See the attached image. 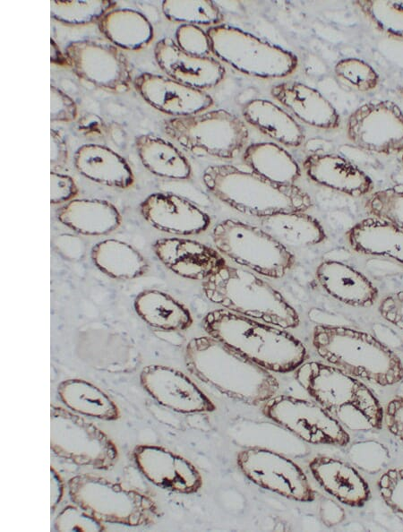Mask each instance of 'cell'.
<instances>
[{
	"label": "cell",
	"instance_id": "6da1fadb",
	"mask_svg": "<svg viewBox=\"0 0 403 532\" xmlns=\"http://www.w3.org/2000/svg\"><path fill=\"white\" fill-rule=\"evenodd\" d=\"M184 363L197 379L246 404L264 403L279 390V382L270 371L209 335L186 344Z\"/></svg>",
	"mask_w": 403,
	"mask_h": 532
},
{
	"label": "cell",
	"instance_id": "7a4b0ae2",
	"mask_svg": "<svg viewBox=\"0 0 403 532\" xmlns=\"http://www.w3.org/2000/svg\"><path fill=\"white\" fill-rule=\"evenodd\" d=\"M202 324L207 335L270 372H294L308 357L304 343L286 329L224 308L207 313Z\"/></svg>",
	"mask_w": 403,
	"mask_h": 532
},
{
	"label": "cell",
	"instance_id": "3957f363",
	"mask_svg": "<svg viewBox=\"0 0 403 532\" xmlns=\"http://www.w3.org/2000/svg\"><path fill=\"white\" fill-rule=\"evenodd\" d=\"M295 379L344 427L359 432L382 427L384 409L359 379L329 364L304 362Z\"/></svg>",
	"mask_w": 403,
	"mask_h": 532
},
{
	"label": "cell",
	"instance_id": "277c9868",
	"mask_svg": "<svg viewBox=\"0 0 403 532\" xmlns=\"http://www.w3.org/2000/svg\"><path fill=\"white\" fill-rule=\"evenodd\" d=\"M316 353L344 373L381 386L403 380L399 356L373 335L347 326L317 324L312 334Z\"/></svg>",
	"mask_w": 403,
	"mask_h": 532
},
{
	"label": "cell",
	"instance_id": "5b68a950",
	"mask_svg": "<svg viewBox=\"0 0 403 532\" xmlns=\"http://www.w3.org/2000/svg\"><path fill=\"white\" fill-rule=\"evenodd\" d=\"M202 182L223 203L261 219L279 212L306 211L313 206L311 196L295 184L272 182L232 165L208 167Z\"/></svg>",
	"mask_w": 403,
	"mask_h": 532
},
{
	"label": "cell",
	"instance_id": "8992f818",
	"mask_svg": "<svg viewBox=\"0 0 403 532\" xmlns=\"http://www.w3.org/2000/svg\"><path fill=\"white\" fill-rule=\"evenodd\" d=\"M202 288L209 301L226 310L286 330L299 325L296 310L252 270L225 263L202 281Z\"/></svg>",
	"mask_w": 403,
	"mask_h": 532
},
{
	"label": "cell",
	"instance_id": "52a82bcc",
	"mask_svg": "<svg viewBox=\"0 0 403 532\" xmlns=\"http://www.w3.org/2000/svg\"><path fill=\"white\" fill-rule=\"evenodd\" d=\"M72 502L103 523L129 527L152 524L159 516L155 501L144 493L92 474H80L67 481Z\"/></svg>",
	"mask_w": 403,
	"mask_h": 532
},
{
	"label": "cell",
	"instance_id": "ba28073f",
	"mask_svg": "<svg viewBox=\"0 0 403 532\" xmlns=\"http://www.w3.org/2000/svg\"><path fill=\"white\" fill-rule=\"evenodd\" d=\"M215 248L235 263L261 276L283 278L295 265L296 257L262 227L227 219L211 230Z\"/></svg>",
	"mask_w": 403,
	"mask_h": 532
},
{
	"label": "cell",
	"instance_id": "9c48e42d",
	"mask_svg": "<svg viewBox=\"0 0 403 532\" xmlns=\"http://www.w3.org/2000/svg\"><path fill=\"white\" fill-rule=\"evenodd\" d=\"M161 127L186 150L222 159H234L249 139L244 121L226 109L170 117L162 121Z\"/></svg>",
	"mask_w": 403,
	"mask_h": 532
},
{
	"label": "cell",
	"instance_id": "30bf717a",
	"mask_svg": "<svg viewBox=\"0 0 403 532\" xmlns=\"http://www.w3.org/2000/svg\"><path fill=\"white\" fill-rule=\"evenodd\" d=\"M212 53L221 61L244 74L279 79L297 67V56L237 27L219 24L207 30Z\"/></svg>",
	"mask_w": 403,
	"mask_h": 532
},
{
	"label": "cell",
	"instance_id": "8fae6325",
	"mask_svg": "<svg viewBox=\"0 0 403 532\" xmlns=\"http://www.w3.org/2000/svg\"><path fill=\"white\" fill-rule=\"evenodd\" d=\"M50 449L78 466L109 470L118 460L115 442L98 426L62 407L50 408Z\"/></svg>",
	"mask_w": 403,
	"mask_h": 532
},
{
	"label": "cell",
	"instance_id": "7c38bea8",
	"mask_svg": "<svg viewBox=\"0 0 403 532\" xmlns=\"http://www.w3.org/2000/svg\"><path fill=\"white\" fill-rule=\"evenodd\" d=\"M262 412L309 443L346 446L350 441L344 426L316 401L274 396L263 403Z\"/></svg>",
	"mask_w": 403,
	"mask_h": 532
},
{
	"label": "cell",
	"instance_id": "4fadbf2b",
	"mask_svg": "<svg viewBox=\"0 0 403 532\" xmlns=\"http://www.w3.org/2000/svg\"><path fill=\"white\" fill-rule=\"evenodd\" d=\"M236 464L249 480L263 489L297 502L315 500V492L304 472L282 454L252 447L238 452Z\"/></svg>",
	"mask_w": 403,
	"mask_h": 532
},
{
	"label": "cell",
	"instance_id": "5bb4252c",
	"mask_svg": "<svg viewBox=\"0 0 403 532\" xmlns=\"http://www.w3.org/2000/svg\"><path fill=\"white\" fill-rule=\"evenodd\" d=\"M64 56L80 79L103 90L124 93L133 83L126 56L113 44L73 40L65 47Z\"/></svg>",
	"mask_w": 403,
	"mask_h": 532
},
{
	"label": "cell",
	"instance_id": "9a60e30c",
	"mask_svg": "<svg viewBox=\"0 0 403 532\" xmlns=\"http://www.w3.org/2000/svg\"><path fill=\"white\" fill-rule=\"evenodd\" d=\"M347 139L356 147L378 154L403 151V112L390 100L368 102L348 116Z\"/></svg>",
	"mask_w": 403,
	"mask_h": 532
},
{
	"label": "cell",
	"instance_id": "2e32d148",
	"mask_svg": "<svg viewBox=\"0 0 403 532\" xmlns=\"http://www.w3.org/2000/svg\"><path fill=\"white\" fill-rule=\"evenodd\" d=\"M141 387L160 405L179 413H205L216 409L213 401L181 371L160 365L145 366Z\"/></svg>",
	"mask_w": 403,
	"mask_h": 532
},
{
	"label": "cell",
	"instance_id": "e0dca14e",
	"mask_svg": "<svg viewBox=\"0 0 403 532\" xmlns=\"http://www.w3.org/2000/svg\"><path fill=\"white\" fill-rule=\"evenodd\" d=\"M133 458L143 476L159 488L190 494L202 485L193 464L162 446L140 444L133 450Z\"/></svg>",
	"mask_w": 403,
	"mask_h": 532
},
{
	"label": "cell",
	"instance_id": "ac0fdd59",
	"mask_svg": "<svg viewBox=\"0 0 403 532\" xmlns=\"http://www.w3.org/2000/svg\"><path fill=\"white\" fill-rule=\"evenodd\" d=\"M143 219L156 229L192 236L206 231L210 217L189 200L172 193H154L140 204Z\"/></svg>",
	"mask_w": 403,
	"mask_h": 532
},
{
	"label": "cell",
	"instance_id": "d6986e66",
	"mask_svg": "<svg viewBox=\"0 0 403 532\" xmlns=\"http://www.w3.org/2000/svg\"><path fill=\"white\" fill-rule=\"evenodd\" d=\"M133 85L145 101L172 117L198 114L213 105V99L204 90L160 74L142 73L133 80Z\"/></svg>",
	"mask_w": 403,
	"mask_h": 532
},
{
	"label": "cell",
	"instance_id": "ffe728a7",
	"mask_svg": "<svg viewBox=\"0 0 403 532\" xmlns=\"http://www.w3.org/2000/svg\"><path fill=\"white\" fill-rule=\"evenodd\" d=\"M152 249L168 270L193 280L203 281L227 263L216 248L188 238H160L153 243Z\"/></svg>",
	"mask_w": 403,
	"mask_h": 532
},
{
	"label": "cell",
	"instance_id": "44dd1931",
	"mask_svg": "<svg viewBox=\"0 0 403 532\" xmlns=\"http://www.w3.org/2000/svg\"><path fill=\"white\" fill-rule=\"evenodd\" d=\"M154 56L169 78L194 89L203 90L212 88L226 74L219 61L210 56L190 55L170 38H163L156 43Z\"/></svg>",
	"mask_w": 403,
	"mask_h": 532
},
{
	"label": "cell",
	"instance_id": "7402d4cb",
	"mask_svg": "<svg viewBox=\"0 0 403 532\" xmlns=\"http://www.w3.org/2000/svg\"><path fill=\"white\" fill-rule=\"evenodd\" d=\"M305 175L315 184L352 197L370 194L372 178L347 159L337 154L314 153L303 162Z\"/></svg>",
	"mask_w": 403,
	"mask_h": 532
},
{
	"label": "cell",
	"instance_id": "603a6c76",
	"mask_svg": "<svg viewBox=\"0 0 403 532\" xmlns=\"http://www.w3.org/2000/svg\"><path fill=\"white\" fill-rule=\"evenodd\" d=\"M315 277L327 294L345 305L370 307L378 299V288L371 279L345 262L322 261L316 268Z\"/></svg>",
	"mask_w": 403,
	"mask_h": 532
},
{
	"label": "cell",
	"instance_id": "cb8c5ba5",
	"mask_svg": "<svg viewBox=\"0 0 403 532\" xmlns=\"http://www.w3.org/2000/svg\"><path fill=\"white\" fill-rule=\"evenodd\" d=\"M271 96L304 124L320 129H336L339 115L317 90L298 82H283L270 90Z\"/></svg>",
	"mask_w": 403,
	"mask_h": 532
},
{
	"label": "cell",
	"instance_id": "d4e9b609",
	"mask_svg": "<svg viewBox=\"0 0 403 532\" xmlns=\"http://www.w3.org/2000/svg\"><path fill=\"white\" fill-rule=\"evenodd\" d=\"M314 479L330 495L351 507L364 505L371 497L368 484L349 464L328 456H316L309 462Z\"/></svg>",
	"mask_w": 403,
	"mask_h": 532
},
{
	"label": "cell",
	"instance_id": "484cf974",
	"mask_svg": "<svg viewBox=\"0 0 403 532\" xmlns=\"http://www.w3.org/2000/svg\"><path fill=\"white\" fill-rule=\"evenodd\" d=\"M346 238L358 253L386 257L403 264V228L390 221L368 217L352 226Z\"/></svg>",
	"mask_w": 403,
	"mask_h": 532
},
{
	"label": "cell",
	"instance_id": "4316f807",
	"mask_svg": "<svg viewBox=\"0 0 403 532\" xmlns=\"http://www.w3.org/2000/svg\"><path fill=\"white\" fill-rule=\"evenodd\" d=\"M73 163L81 175L107 186L128 188L134 181L133 171L125 159L103 145H81L74 153Z\"/></svg>",
	"mask_w": 403,
	"mask_h": 532
},
{
	"label": "cell",
	"instance_id": "83f0119b",
	"mask_svg": "<svg viewBox=\"0 0 403 532\" xmlns=\"http://www.w3.org/2000/svg\"><path fill=\"white\" fill-rule=\"evenodd\" d=\"M58 220L83 236H105L116 230L122 218L111 202L99 199H73L59 208Z\"/></svg>",
	"mask_w": 403,
	"mask_h": 532
},
{
	"label": "cell",
	"instance_id": "f1b7e54d",
	"mask_svg": "<svg viewBox=\"0 0 403 532\" xmlns=\"http://www.w3.org/2000/svg\"><path fill=\"white\" fill-rule=\"evenodd\" d=\"M244 120L279 144L298 147L304 142L301 125L276 103L254 99L242 108Z\"/></svg>",
	"mask_w": 403,
	"mask_h": 532
},
{
	"label": "cell",
	"instance_id": "f546056e",
	"mask_svg": "<svg viewBox=\"0 0 403 532\" xmlns=\"http://www.w3.org/2000/svg\"><path fill=\"white\" fill-rule=\"evenodd\" d=\"M136 313L150 326L166 331H182L193 324L189 309L169 294L157 289L140 292L133 302Z\"/></svg>",
	"mask_w": 403,
	"mask_h": 532
},
{
	"label": "cell",
	"instance_id": "4dcf8cb0",
	"mask_svg": "<svg viewBox=\"0 0 403 532\" xmlns=\"http://www.w3.org/2000/svg\"><path fill=\"white\" fill-rule=\"evenodd\" d=\"M261 227L288 249L315 245L327 237L321 222L305 211L279 212L262 218Z\"/></svg>",
	"mask_w": 403,
	"mask_h": 532
},
{
	"label": "cell",
	"instance_id": "1f68e13d",
	"mask_svg": "<svg viewBox=\"0 0 403 532\" xmlns=\"http://www.w3.org/2000/svg\"><path fill=\"white\" fill-rule=\"evenodd\" d=\"M98 26L111 44L126 50L146 47L154 35L145 15L130 8L112 9L98 21Z\"/></svg>",
	"mask_w": 403,
	"mask_h": 532
},
{
	"label": "cell",
	"instance_id": "d6a6232c",
	"mask_svg": "<svg viewBox=\"0 0 403 532\" xmlns=\"http://www.w3.org/2000/svg\"><path fill=\"white\" fill-rule=\"evenodd\" d=\"M242 160L250 171L279 184H295L301 175L296 159L276 142H261L247 145Z\"/></svg>",
	"mask_w": 403,
	"mask_h": 532
},
{
	"label": "cell",
	"instance_id": "836d02e7",
	"mask_svg": "<svg viewBox=\"0 0 403 532\" xmlns=\"http://www.w3.org/2000/svg\"><path fill=\"white\" fill-rule=\"evenodd\" d=\"M57 394L62 403L73 412L105 421H115L120 411L115 401L88 381L72 378L61 382Z\"/></svg>",
	"mask_w": 403,
	"mask_h": 532
},
{
	"label": "cell",
	"instance_id": "e575fe53",
	"mask_svg": "<svg viewBox=\"0 0 403 532\" xmlns=\"http://www.w3.org/2000/svg\"><path fill=\"white\" fill-rule=\"evenodd\" d=\"M135 148L142 165L152 174L169 179H189L191 164L170 142L153 134L135 138Z\"/></svg>",
	"mask_w": 403,
	"mask_h": 532
},
{
	"label": "cell",
	"instance_id": "d590c367",
	"mask_svg": "<svg viewBox=\"0 0 403 532\" xmlns=\"http://www.w3.org/2000/svg\"><path fill=\"white\" fill-rule=\"evenodd\" d=\"M95 266L110 278L129 280L146 274V259L131 245L117 239H106L96 244L90 252Z\"/></svg>",
	"mask_w": 403,
	"mask_h": 532
},
{
	"label": "cell",
	"instance_id": "8d00e7d4",
	"mask_svg": "<svg viewBox=\"0 0 403 532\" xmlns=\"http://www.w3.org/2000/svg\"><path fill=\"white\" fill-rule=\"evenodd\" d=\"M116 5V2L109 0H52L50 15L64 25H85L99 21Z\"/></svg>",
	"mask_w": 403,
	"mask_h": 532
},
{
	"label": "cell",
	"instance_id": "74e56055",
	"mask_svg": "<svg viewBox=\"0 0 403 532\" xmlns=\"http://www.w3.org/2000/svg\"><path fill=\"white\" fill-rule=\"evenodd\" d=\"M161 8L169 21L181 24L213 27L222 24L224 18L219 6L209 0H167L162 2Z\"/></svg>",
	"mask_w": 403,
	"mask_h": 532
},
{
	"label": "cell",
	"instance_id": "f35d334b",
	"mask_svg": "<svg viewBox=\"0 0 403 532\" xmlns=\"http://www.w3.org/2000/svg\"><path fill=\"white\" fill-rule=\"evenodd\" d=\"M354 4L382 33L403 39V1H356Z\"/></svg>",
	"mask_w": 403,
	"mask_h": 532
},
{
	"label": "cell",
	"instance_id": "ab89813d",
	"mask_svg": "<svg viewBox=\"0 0 403 532\" xmlns=\"http://www.w3.org/2000/svg\"><path fill=\"white\" fill-rule=\"evenodd\" d=\"M364 209L371 217L403 228V184L371 193L364 202Z\"/></svg>",
	"mask_w": 403,
	"mask_h": 532
},
{
	"label": "cell",
	"instance_id": "60d3db41",
	"mask_svg": "<svg viewBox=\"0 0 403 532\" xmlns=\"http://www.w3.org/2000/svg\"><path fill=\"white\" fill-rule=\"evenodd\" d=\"M338 79L361 92L374 90L379 83L377 72L366 62L356 57L339 60L334 66Z\"/></svg>",
	"mask_w": 403,
	"mask_h": 532
},
{
	"label": "cell",
	"instance_id": "b9f144b4",
	"mask_svg": "<svg viewBox=\"0 0 403 532\" xmlns=\"http://www.w3.org/2000/svg\"><path fill=\"white\" fill-rule=\"evenodd\" d=\"M56 531H104V523L94 518L79 505H67L58 512L54 520Z\"/></svg>",
	"mask_w": 403,
	"mask_h": 532
},
{
	"label": "cell",
	"instance_id": "7bdbcfd3",
	"mask_svg": "<svg viewBox=\"0 0 403 532\" xmlns=\"http://www.w3.org/2000/svg\"><path fill=\"white\" fill-rule=\"evenodd\" d=\"M377 487L386 505L396 514L403 516V468L385 471L379 477Z\"/></svg>",
	"mask_w": 403,
	"mask_h": 532
},
{
	"label": "cell",
	"instance_id": "ee69618b",
	"mask_svg": "<svg viewBox=\"0 0 403 532\" xmlns=\"http://www.w3.org/2000/svg\"><path fill=\"white\" fill-rule=\"evenodd\" d=\"M176 43L184 52L196 56L212 53L207 31L197 25L181 24L176 31Z\"/></svg>",
	"mask_w": 403,
	"mask_h": 532
},
{
	"label": "cell",
	"instance_id": "f6af8a7d",
	"mask_svg": "<svg viewBox=\"0 0 403 532\" xmlns=\"http://www.w3.org/2000/svg\"><path fill=\"white\" fill-rule=\"evenodd\" d=\"M78 109L74 100L65 92L50 86V120L51 122L70 123L76 120Z\"/></svg>",
	"mask_w": 403,
	"mask_h": 532
},
{
	"label": "cell",
	"instance_id": "bcb514c9",
	"mask_svg": "<svg viewBox=\"0 0 403 532\" xmlns=\"http://www.w3.org/2000/svg\"><path fill=\"white\" fill-rule=\"evenodd\" d=\"M78 193L74 180L67 175L56 172L50 173V202L53 204L68 202Z\"/></svg>",
	"mask_w": 403,
	"mask_h": 532
},
{
	"label": "cell",
	"instance_id": "7dc6e473",
	"mask_svg": "<svg viewBox=\"0 0 403 532\" xmlns=\"http://www.w3.org/2000/svg\"><path fill=\"white\" fill-rule=\"evenodd\" d=\"M378 311L382 319L403 330V290L386 296Z\"/></svg>",
	"mask_w": 403,
	"mask_h": 532
},
{
	"label": "cell",
	"instance_id": "c3c4849f",
	"mask_svg": "<svg viewBox=\"0 0 403 532\" xmlns=\"http://www.w3.org/2000/svg\"><path fill=\"white\" fill-rule=\"evenodd\" d=\"M383 424L403 443V397L391 399L384 409Z\"/></svg>",
	"mask_w": 403,
	"mask_h": 532
},
{
	"label": "cell",
	"instance_id": "681fc988",
	"mask_svg": "<svg viewBox=\"0 0 403 532\" xmlns=\"http://www.w3.org/2000/svg\"><path fill=\"white\" fill-rule=\"evenodd\" d=\"M54 244L57 252L67 260H80L85 254V243L78 236L70 234L60 235Z\"/></svg>",
	"mask_w": 403,
	"mask_h": 532
},
{
	"label": "cell",
	"instance_id": "f907efd6",
	"mask_svg": "<svg viewBox=\"0 0 403 532\" xmlns=\"http://www.w3.org/2000/svg\"><path fill=\"white\" fill-rule=\"evenodd\" d=\"M50 164L53 167H62L68 159V149L63 136L56 130L50 131Z\"/></svg>",
	"mask_w": 403,
	"mask_h": 532
},
{
	"label": "cell",
	"instance_id": "816d5d0a",
	"mask_svg": "<svg viewBox=\"0 0 403 532\" xmlns=\"http://www.w3.org/2000/svg\"><path fill=\"white\" fill-rule=\"evenodd\" d=\"M51 476V511H55L57 504L60 502L64 494V483L61 476L55 470L50 468Z\"/></svg>",
	"mask_w": 403,
	"mask_h": 532
},
{
	"label": "cell",
	"instance_id": "f5cc1de1",
	"mask_svg": "<svg viewBox=\"0 0 403 532\" xmlns=\"http://www.w3.org/2000/svg\"><path fill=\"white\" fill-rule=\"evenodd\" d=\"M400 93H401V96L403 98V89L401 90Z\"/></svg>",
	"mask_w": 403,
	"mask_h": 532
},
{
	"label": "cell",
	"instance_id": "db71d44e",
	"mask_svg": "<svg viewBox=\"0 0 403 532\" xmlns=\"http://www.w3.org/2000/svg\"><path fill=\"white\" fill-rule=\"evenodd\" d=\"M402 161H403V151H402Z\"/></svg>",
	"mask_w": 403,
	"mask_h": 532
}]
</instances>
